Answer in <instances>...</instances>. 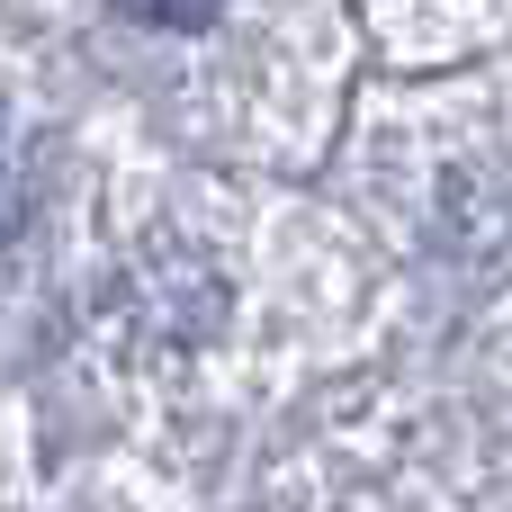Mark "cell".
Listing matches in <instances>:
<instances>
[{"mask_svg": "<svg viewBox=\"0 0 512 512\" xmlns=\"http://www.w3.org/2000/svg\"><path fill=\"white\" fill-rule=\"evenodd\" d=\"M126 18H144V27H207L225 0H117Z\"/></svg>", "mask_w": 512, "mask_h": 512, "instance_id": "cell-1", "label": "cell"}]
</instances>
